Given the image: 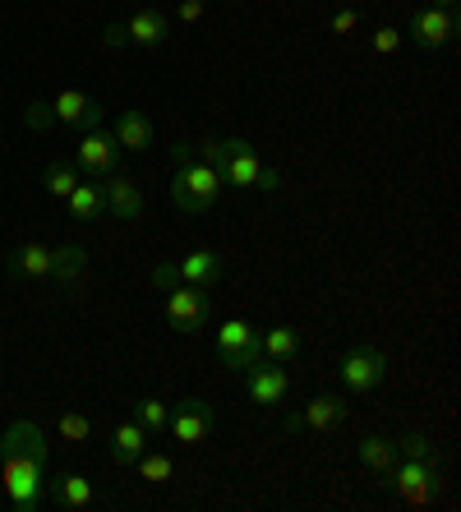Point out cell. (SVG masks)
<instances>
[{
    "label": "cell",
    "instance_id": "1",
    "mask_svg": "<svg viewBox=\"0 0 461 512\" xmlns=\"http://www.w3.org/2000/svg\"><path fill=\"white\" fill-rule=\"evenodd\" d=\"M194 153H199L203 162H213L217 176H222V185H236V190H259V194L282 190V171L263 167L259 153H254L245 139H208V143H199Z\"/></svg>",
    "mask_w": 461,
    "mask_h": 512
},
{
    "label": "cell",
    "instance_id": "2",
    "mask_svg": "<svg viewBox=\"0 0 461 512\" xmlns=\"http://www.w3.org/2000/svg\"><path fill=\"white\" fill-rule=\"evenodd\" d=\"M176 167V176H171V203H176L180 213H208L217 199H222V176H217L213 162H203L199 153L180 157V162H171Z\"/></svg>",
    "mask_w": 461,
    "mask_h": 512
},
{
    "label": "cell",
    "instance_id": "3",
    "mask_svg": "<svg viewBox=\"0 0 461 512\" xmlns=\"http://www.w3.org/2000/svg\"><path fill=\"white\" fill-rule=\"evenodd\" d=\"M0 485L14 512H37L47 503V466L28 453H10L0 448Z\"/></svg>",
    "mask_w": 461,
    "mask_h": 512
},
{
    "label": "cell",
    "instance_id": "4",
    "mask_svg": "<svg viewBox=\"0 0 461 512\" xmlns=\"http://www.w3.org/2000/svg\"><path fill=\"white\" fill-rule=\"evenodd\" d=\"M383 489H392L397 503H406V508H429L434 494L443 489V476H438V466L406 457V462H397L392 471H383Z\"/></svg>",
    "mask_w": 461,
    "mask_h": 512
},
{
    "label": "cell",
    "instance_id": "5",
    "mask_svg": "<svg viewBox=\"0 0 461 512\" xmlns=\"http://www.w3.org/2000/svg\"><path fill=\"white\" fill-rule=\"evenodd\" d=\"M337 379H342V388L355 397L374 393V388H383V379H388V356H383L379 346H351V351L337 360Z\"/></svg>",
    "mask_w": 461,
    "mask_h": 512
},
{
    "label": "cell",
    "instance_id": "6",
    "mask_svg": "<svg viewBox=\"0 0 461 512\" xmlns=\"http://www.w3.org/2000/svg\"><path fill=\"white\" fill-rule=\"evenodd\" d=\"M217 356L231 374H245L249 365H259L263 360V342H259V328L249 319H226L217 328Z\"/></svg>",
    "mask_w": 461,
    "mask_h": 512
},
{
    "label": "cell",
    "instance_id": "7",
    "mask_svg": "<svg viewBox=\"0 0 461 512\" xmlns=\"http://www.w3.org/2000/svg\"><path fill=\"white\" fill-rule=\"evenodd\" d=\"M457 5H429V10H415L411 14V28H406V37H411L420 51H443L457 42Z\"/></svg>",
    "mask_w": 461,
    "mask_h": 512
},
{
    "label": "cell",
    "instance_id": "8",
    "mask_svg": "<svg viewBox=\"0 0 461 512\" xmlns=\"http://www.w3.org/2000/svg\"><path fill=\"white\" fill-rule=\"evenodd\" d=\"M120 148L116 134L102 125V130H88L79 139V148H74V167L83 171V176H93V180H107L111 171H120Z\"/></svg>",
    "mask_w": 461,
    "mask_h": 512
},
{
    "label": "cell",
    "instance_id": "9",
    "mask_svg": "<svg viewBox=\"0 0 461 512\" xmlns=\"http://www.w3.org/2000/svg\"><path fill=\"white\" fill-rule=\"evenodd\" d=\"M213 429H217V411L203 402V397H185V402H176V411L166 416V434L176 443H190V448H199Z\"/></svg>",
    "mask_w": 461,
    "mask_h": 512
},
{
    "label": "cell",
    "instance_id": "10",
    "mask_svg": "<svg viewBox=\"0 0 461 512\" xmlns=\"http://www.w3.org/2000/svg\"><path fill=\"white\" fill-rule=\"evenodd\" d=\"M166 319H171V328L176 333H199V328H208V319H213V310H208V296H203L199 286H166Z\"/></svg>",
    "mask_w": 461,
    "mask_h": 512
},
{
    "label": "cell",
    "instance_id": "11",
    "mask_svg": "<svg viewBox=\"0 0 461 512\" xmlns=\"http://www.w3.org/2000/svg\"><path fill=\"white\" fill-rule=\"evenodd\" d=\"M51 116H56L60 125H79L83 134L107 125V107H102V102H93L88 93H79V88H65V93L51 102Z\"/></svg>",
    "mask_w": 461,
    "mask_h": 512
},
{
    "label": "cell",
    "instance_id": "12",
    "mask_svg": "<svg viewBox=\"0 0 461 512\" xmlns=\"http://www.w3.org/2000/svg\"><path fill=\"white\" fill-rule=\"evenodd\" d=\"M240 379L249 383V397L259 406H282L286 393H291V379H286V365H272V360H259V365H249Z\"/></svg>",
    "mask_w": 461,
    "mask_h": 512
},
{
    "label": "cell",
    "instance_id": "13",
    "mask_svg": "<svg viewBox=\"0 0 461 512\" xmlns=\"http://www.w3.org/2000/svg\"><path fill=\"white\" fill-rule=\"evenodd\" d=\"M102 199H107V213L120 217V222H139L143 217V190L130 176H120V171H111L102 180Z\"/></svg>",
    "mask_w": 461,
    "mask_h": 512
},
{
    "label": "cell",
    "instance_id": "14",
    "mask_svg": "<svg viewBox=\"0 0 461 512\" xmlns=\"http://www.w3.org/2000/svg\"><path fill=\"white\" fill-rule=\"evenodd\" d=\"M5 273L19 277V282H47V277H51V245L28 240V245L10 250V254H5Z\"/></svg>",
    "mask_w": 461,
    "mask_h": 512
},
{
    "label": "cell",
    "instance_id": "15",
    "mask_svg": "<svg viewBox=\"0 0 461 512\" xmlns=\"http://www.w3.org/2000/svg\"><path fill=\"white\" fill-rule=\"evenodd\" d=\"M125 42H134V47H166V42H171V14H162V10H139L134 14V19H125Z\"/></svg>",
    "mask_w": 461,
    "mask_h": 512
},
{
    "label": "cell",
    "instance_id": "16",
    "mask_svg": "<svg viewBox=\"0 0 461 512\" xmlns=\"http://www.w3.org/2000/svg\"><path fill=\"white\" fill-rule=\"evenodd\" d=\"M222 273H226V263H222V254H213V250H194V254H185V259L176 263V282L199 286V291L217 286L222 282Z\"/></svg>",
    "mask_w": 461,
    "mask_h": 512
},
{
    "label": "cell",
    "instance_id": "17",
    "mask_svg": "<svg viewBox=\"0 0 461 512\" xmlns=\"http://www.w3.org/2000/svg\"><path fill=\"white\" fill-rule=\"evenodd\" d=\"M93 480L88 476H56V480H47V503H56V508H65V512H88L93 508Z\"/></svg>",
    "mask_w": 461,
    "mask_h": 512
},
{
    "label": "cell",
    "instance_id": "18",
    "mask_svg": "<svg viewBox=\"0 0 461 512\" xmlns=\"http://www.w3.org/2000/svg\"><path fill=\"white\" fill-rule=\"evenodd\" d=\"M111 134H116V143L125 153H148L153 148V120L143 116V111H120Z\"/></svg>",
    "mask_w": 461,
    "mask_h": 512
},
{
    "label": "cell",
    "instance_id": "19",
    "mask_svg": "<svg viewBox=\"0 0 461 512\" xmlns=\"http://www.w3.org/2000/svg\"><path fill=\"white\" fill-rule=\"evenodd\" d=\"M0 448H10V453H28V457H37V462L47 466V457H51V448H47V434L33 425V420H14L10 429H5V439H0Z\"/></svg>",
    "mask_w": 461,
    "mask_h": 512
},
{
    "label": "cell",
    "instance_id": "20",
    "mask_svg": "<svg viewBox=\"0 0 461 512\" xmlns=\"http://www.w3.org/2000/svg\"><path fill=\"white\" fill-rule=\"evenodd\" d=\"M148 448V429L139 425V420H120L116 429H111V457H116L120 466H134V457Z\"/></svg>",
    "mask_w": 461,
    "mask_h": 512
},
{
    "label": "cell",
    "instance_id": "21",
    "mask_svg": "<svg viewBox=\"0 0 461 512\" xmlns=\"http://www.w3.org/2000/svg\"><path fill=\"white\" fill-rule=\"evenodd\" d=\"M305 416V425L309 429H319V434H332V429L342 425L346 416H351V406L342 402V397H332V393H323V397H314V402L300 411Z\"/></svg>",
    "mask_w": 461,
    "mask_h": 512
},
{
    "label": "cell",
    "instance_id": "22",
    "mask_svg": "<svg viewBox=\"0 0 461 512\" xmlns=\"http://www.w3.org/2000/svg\"><path fill=\"white\" fill-rule=\"evenodd\" d=\"M259 342H263V360H272V365H291L300 356V333L291 323H277V328L259 333Z\"/></svg>",
    "mask_w": 461,
    "mask_h": 512
},
{
    "label": "cell",
    "instance_id": "23",
    "mask_svg": "<svg viewBox=\"0 0 461 512\" xmlns=\"http://www.w3.org/2000/svg\"><path fill=\"white\" fill-rule=\"evenodd\" d=\"M83 273H88V250H83V245H60V250H51V277H56L60 286H74Z\"/></svg>",
    "mask_w": 461,
    "mask_h": 512
},
{
    "label": "cell",
    "instance_id": "24",
    "mask_svg": "<svg viewBox=\"0 0 461 512\" xmlns=\"http://www.w3.org/2000/svg\"><path fill=\"white\" fill-rule=\"evenodd\" d=\"M70 213H74V222H97V217L107 213V199H102V180H93V185H74V194L70 199Z\"/></svg>",
    "mask_w": 461,
    "mask_h": 512
},
{
    "label": "cell",
    "instance_id": "25",
    "mask_svg": "<svg viewBox=\"0 0 461 512\" xmlns=\"http://www.w3.org/2000/svg\"><path fill=\"white\" fill-rule=\"evenodd\" d=\"M134 471H139V480H148V485H166V480L176 476V462H171V453H162V448H143V453L134 457Z\"/></svg>",
    "mask_w": 461,
    "mask_h": 512
},
{
    "label": "cell",
    "instance_id": "26",
    "mask_svg": "<svg viewBox=\"0 0 461 512\" xmlns=\"http://www.w3.org/2000/svg\"><path fill=\"white\" fill-rule=\"evenodd\" d=\"M360 462L369 466V471H392V466H397V443L392 439H383V434H365V439H360Z\"/></svg>",
    "mask_w": 461,
    "mask_h": 512
},
{
    "label": "cell",
    "instance_id": "27",
    "mask_svg": "<svg viewBox=\"0 0 461 512\" xmlns=\"http://www.w3.org/2000/svg\"><path fill=\"white\" fill-rule=\"evenodd\" d=\"M42 185H47L51 199H70L74 185H79V167L65 162V157H56V162H47V171H42Z\"/></svg>",
    "mask_w": 461,
    "mask_h": 512
},
{
    "label": "cell",
    "instance_id": "28",
    "mask_svg": "<svg viewBox=\"0 0 461 512\" xmlns=\"http://www.w3.org/2000/svg\"><path fill=\"white\" fill-rule=\"evenodd\" d=\"M397 453L411 457V462H429V466H443V453H438V443L429 434H406L397 439Z\"/></svg>",
    "mask_w": 461,
    "mask_h": 512
},
{
    "label": "cell",
    "instance_id": "29",
    "mask_svg": "<svg viewBox=\"0 0 461 512\" xmlns=\"http://www.w3.org/2000/svg\"><path fill=\"white\" fill-rule=\"evenodd\" d=\"M166 402H157V397H143V402H134V420H139L148 434H166Z\"/></svg>",
    "mask_w": 461,
    "mask_h": 512
},
{
    "label": "cell",
    "instance_id": "30",
    "mask_svg": "<svg viewBox=\"0 0 461 512\" xmlns=\"http://www.w3.org/2000/svg\"><path fill=\"white\" fill-rule=\"evenodd\" d=\"M60 439L65 443H88L93 439V420L83 416V411H65V416H60Z\"/></svg>",
    "mask_w": 461,
    "mask_h": 512
},
{
    "label": "cell",
    "instance_id": "31",
    "mask_svg": "<svg viewBox=\"0 0 461 512\" xmlns=\"http://www.w3.org/2000/svg\"><path fill=\"white\" fill-rule=\"evenodd\" d=\"M24 120H28V130H51L56 125V116H51V102H28V111H24Z\"/></svg>",
    "mask_w": 461,
    "mask_h": 512
},
{
    "label": "cell",
    "instance_id": "32",
    "mask_svg": "<svg viewBox=\"0 0 461 512\" xmlns=\"http://www.w3.org/2000/svg\"><path fill=\"white\" fill-rule=\"evenodd\" d=\"M369 47L379 51V56H392V51L402 47V33H397V28H379V33L369 37Z\"/></svg>",
    "mask_w": 461,
    "mask_h": 512
},
{
    "label": "cell",
    "instance_id": "33",
    "mask_svg": "<svg viewBox=\"0 0 461 512\" xmlns=\"http://www.w3.org/2000/svg\"><path fill=\"white\" fill-rule=\"evenodd\" d=\"M332 33H337V37H346V33H355V28H360V10H337V14H332Z\"/></svg>",
    "mask_w": 461,
    "mask_h": 512
},
{
    "label": "cell",
    "instance_id": "34",
    "mask_svg": "<svg viewBox=\"0 0 461 512\" xmlns=\"http://www.w3.org/2000/svg\"><path fill=\"white\" fill-rule=\"evenodd\" d=\"M203 10H208V0H180L176 19H180V24H194V19H203Z\"/></svg>",
    "mask_w": 461,
    "mask_h": 512
},
{
    "label": "cell",
    "instance_id": "35",
    "mask_svg": "<svg viewBox=\"0 0 461 512\" xmlns=\"http://www.w3.org/2000/svg\"><path fill=\"white\" fill-rule=\"evenodd\" d=\"M282 429H286V434H300V429H305V416H300V411H286Z\"/></svg>",
    "mask_w": 461,
    "mask_h": 512
},
{
    "label": "cell",
    "instance_id": "36",
    "mask_svg": "<svg viewBox=\"0 0 461 512\" xmlns=\"http://www.w3.org/2000/svg\"><path fill=\"white\" fill-rule=\"evenodd\" d=\"M434 5H452V0H434Z\"/></svg>",
    "mask_w": 461,
    "mask_h": 512
}]
</instances>
